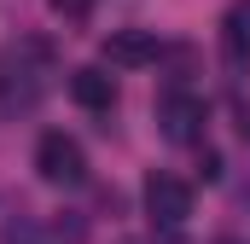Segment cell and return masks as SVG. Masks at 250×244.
Segmentation results:
<instances>
[{
	"label": "cell",
	"instance_id": "1",
	"mask_svg": "<svg viewBox=\"0 0 250 244\" xmlns=\"http://www.w3.org/2000/svg\"><path fill=\"white\" fill-rule=\"evenodd\" d=\"M47 64H53V53L41 41H23V47H6L0 53V117H18V111H29L41 99Z\"/></svg>",
	"mask_w": 250,
	"mask_h": 244
},
{
	"label": "cell",
	"instance_id": "2",
	"mask_svg": "<svg viewBox=\"0 0 250 244\" xmlns=\"http://www.w3.org/2000/svg\"><path fill=\"white\" fill-rule=\"evenodd\" d=\"M35 175L47 186H82L87 181V151H82V140L64 134V128L41 134V145H35Z\"/></svg>",
	"mask_w": 250,
	"mask_h": 244
},
{
	"label": "cell",
	"instance_id": "3",
	"mask_svg": "<svg viewBox=\"0 0 250 244\" xmlns=\"http://www.w3.org/2000/svg\"><path fill=\"white\" fill-rule=\"evenodd\" d=\"M146 215H151V227H157V233L187 227V215H192V186L181 181V175L151 169V175H146Z\"/></svg>",
	"mask_w": 250,
	"mask_h": 244
},
{
	"label": "cell",
	"instance_id": "4",
	"mask_svg": "<svg viewBox=\"0 0 250 244\" xmlns=\"http://www.w3.org/2000/svg\"><path fill=\"white\" fill-rule=\"evenodd\" d=\"M204 122H209V105H204L198 93H163V99H157V128H163V140H175V145L204 140Z\"/></svg>",
	"mask_w": 250,
	"mask_h": 244
},
{
	"label": "cell",
	"instance_id": "5",
	"mask_svg": "<svg viewBox=\"0 0 250 244\" xmlns=\"http://www.w3.org/2000/svg\"><path fill=\"white\" fill-rule=\"evenodd\" d=\"M157 53H163V47H157L151 29H111V35H105V59L117 64V70H146Z\"/></svg>",
	"mask_w": 250,
	"mask_h": 244
},
{
	"label": "cell",
	"instance_id": "6",
	"mask_svg": "<svg viewBox=\"0 0 250 244\" xmlns=\"http://www.w3.org/2000/svg\"><path fill=\"white\" fill-rule=\"evenodd\" d=\"M70 99H76L82 111H111V105H117V76H105L99 64L70 70Z\"/></svg>",
	"mask_w": 250,
	"mask_h": 244
},
{
	"label": "cell",
	"instance_id": "7",
	"mask_svg": "<svg viewBox=\"0 0 250 244\" xmlns=\"http://www.w3.org/2000/svg\"><path fill=\"white\" fill-rule=\"evenodd\" d=\"M221 47L233 64H250V0H233L221 18Z\"/></svg>",
	"mask_w": 250,
	"mask_h": 244
},
{
	"label": "cell",
	"instance_id": "8",
	"mask_svg": "<svg viewBox=\"0 0 250 244\" xmlns=\"http://www.w3.org/2000/svg\"><path fill=\"white\" fill-rule=\"evenodd\" d=\"M47 6H53V12H59L64 23H87V18H93V6H99V0H47Z\"/></svg>",
	"mask_w": 250,
	"mask_h": 244
},
{
	"label": "cell",
	"instance_id": "9",
	"mask_svg": "<svg viewBox=\"0 0 250 244\" xmlns=\"http://www.w3.org/2000/svg\"><path fill=\"white\" fill-rule=\"evenodd\" d=\"M239 134L250 140V105H239Z\"/></svg>",
	"mask_w": 250,
	"mask_h": 244
}]
</instances>
